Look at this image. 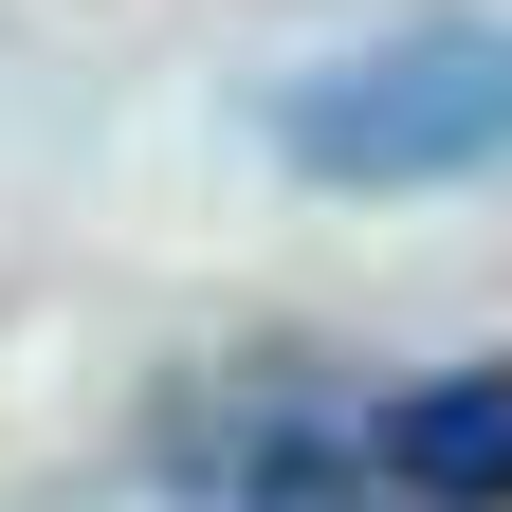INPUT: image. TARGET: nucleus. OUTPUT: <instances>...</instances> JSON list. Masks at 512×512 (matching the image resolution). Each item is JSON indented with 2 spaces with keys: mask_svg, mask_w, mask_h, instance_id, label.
I'll use <instances>...</instances> for the list:
<instances>
[{
  "mask_svg": "<svg viewBox=\"0 0 512 512\" xmlns=\"http://www.w3.org/2000/svg\"><path fill=\"white\" fill-rule=\"evenodd\" d=\"M238 421H183V458L238 476V512H330L384 494V403H330V384H220Z\"/></svg>",
  "mask_w": 512,
  "mask_h": 512,
  "instance_id": "nucleus-2",
  "label": "nucleus"
},
{
  "mask_svg": "<svg viewBox=\"0 0 512 512\" xmlns=\"http://www.w3.org/2000/svg\"><path fill=\"white\" fill-rule=\"evenodd\" d=\"M275 147L311 183H476V165H512V19H403L366 55H311L275 92Z\"/></svg>",
  "mask_w": 512,
  "mask_h": 512,
  "instance_id": "nucleus-1",
  "label": "nucleus"
},
{
  "mask_svg": "<svg viewBox=\"0 0 512 512\" xmlns=\"http://www.w3.org/2000/svg\"><path fill=\"white\" fill-rule=\"evenodd\" d=\"M384 494L403 512H512V366H439L384 403Z\"/></svg>",
  "mask_w": 512,
  "mask_h": 512,
  "instance_id": "nucleus-3",
  "label": "nucleus"
}]
</instances>
